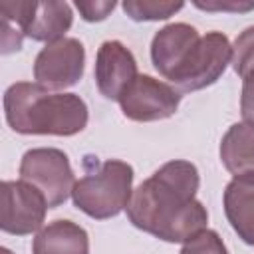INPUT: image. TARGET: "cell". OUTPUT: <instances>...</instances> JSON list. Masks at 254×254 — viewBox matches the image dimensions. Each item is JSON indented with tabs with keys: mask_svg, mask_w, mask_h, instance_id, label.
Wrapping results in <instances>:
<instances>
[{
	"mask_svg": "<svg viewBox=\"0 0 254 254\" xmlns=\"http://www.w3.org/2000/svg\"><path fill=\"white\" fill-rule=\"evenodd\" d=\"M198 169L185 159L159 167L131 194L129 222L165 242H187L206 228V206L196 198Z\"/></svg>",
	"mask_w": 254,
	"mask_h": 254,
	"instance_id": "cell-1",
	"label": "cell"
},
{
	"mask_svg": "<svg viewBox=\"0 0 254 254\" xmlns=\"http://www.w3.org/2000/svg\"><path fill=\"white\" fill-rule=\"evenodd\" d=\"M4 115L20 135L71 137L89 121L87 103L77 93H60L32 81H16L4 91Z\"/></svg>",
	"mask_w": 254,
	"mask_h": 254,
	"instance_id": "cell-2",
	"label": "cell"
},
{
	"mask_svg": "<svg viewBox=\"0 0 254 254\" xmlns=\"http://www.w3.org/2000/svg\"><path fill=\"white\" fill-rule=\"evenodd\" d=\"M133 167L119 159H109L97 171L87 173L71 190L73 204L95 220L113 218L127 210L133 194Z\"/></svg>",
	"mask_w": 254,
	"mask_h": 254,
	"instance_id": "cell-3",
	"label": "cell"
},
{
	"mask_svg": "<svg viewBox=\"0 0 254 254\" xmlns=\"http://www.w3.org/2000/svg\"><path fill=\"white\" fill-rule=\"evenodd\" d=\"M232 58V46L222 32L200 36L181 65L167 79L179 93L204 89L220 79Z\"/></svg>",
	"mask_w": 254,
	"mask_h": 254,
	"instance_id": "cell-4",
	"label": "cell"
},
{
	"mask_svg": "<svg viewBox=\"0 0 254 254\" xmlns=\"http://www.w3.org/2000/svg\"><path fill=\"white\" fill-rule=\"evenodd\" d=\"M20 181L36 187L50 208L62 206L75 187L69 157L56 147H36L24 153L20 161Z\"/></svg>",
	"mask_w": 254,
	"mask_h": 254,
	"instance_id": "cell-5",
	"label": "cell"
},
{
	"mask_svg": "<svg viewBox=\"0 0 254 254\" xmlns=\"http://www.w3.org/2000/svg\"><path fill=\"white\" fill-rule=\"evenodd\" d=\"M85 48L77 38L46 44L34 60V79L50 91H62L83 77Z\"/></svg>",
	"mask_w": 254,
	"mask_h": 254,
	"instance_id": "cell-6",
	"label": "cell"
},
{
	"mask_svg": "<svg viewBox=\"0 0 254 254\" xmlns=\"http://www.w3.org/2000/svg\"><path fill=\"white\" fill-rule=\"evenodd\" d=\"M0 228L6 234L26 236L44 226L48 200L26 181H4L0 187Z\"/></svg>",
	"mask_w": 254,
	"mask_h": 254,
	"instance_id": "cell-7",
	"label": "cell"
},
{
	"mask_svg": "<svg viewBox=\"0 0 254 254\" xmlns=\"http://www.w3.org/2000/svg\"><path fill=\"white\" fill-rule=\"evenodd\" d=\"M181 93L167 81L153 75H137V79L119 97L123 115L137 123L163 121L177 113Z\"/></svg>",
	"mask_w": 254,
	"mask_h": 254,
	"instance_id": "cell-8",
	"label": "cell"
},
{
	"mask_svg": "<svg viewBox=\"0 0 254 254\" xmlns=\"http://www.w3.org/2000/svg\"><path fill=\"white\" fill-rule=\"evenodd\" d=\"M95 85L105 99L119 101L123 91L137 79V60L119 40H107L95 56Z\"/></svg>",
	"mask_w": 254,
	"mask_h": 254,
	"instance_id": "cell-9",
	"label": "cell"
},
{
	"mask_svg": "<svg viewBox=\"0 0 254 254\" xmlns=\"http://www.w3.org/2000/svg\"><path fill=\"white\" fill-rule=\"evenodd\" d=\"M200 40V34L194 26L187 22H173L161 28L151 42V62L153 67L169 79L171 73L181 65L187 54Z\"/></svg>",
	"mask_w": 254,
	"mask_h": 254,
	"instance_id": "cell-10",
	"label": "cell"
},
{
	"mask_svg": "<svg viewBox=\"0 0 254 254\" xmlns=\"http://www.w3.org/2000/svg\"><path fill=\"white\" fill-rule=\"evenodd\" d=\"M222 206L238 238L254 246V173L232 177L224 189Z\"/></svg>",
	"mask_w": 254,
	"mask_h": 254,
	"instance_id": "cell-11",
	"label": "cell"
},
{
	"mask_svg": "<svg viewBox=\"0 0 254 254\" xmlns=\"http://www.w3.org/2000/svg\"><path fill=\"white\" fill-rule=\"evenodd\" d=\"M32 254H89L87 230L73 220L48 222L36 232Z\"/></svg>",
	"mask_w": 254,
	"mask_h": 254,
	"instance_id": "cell-12",
	"label": "cell"
},
{
	"mask_svg": "<svg viewBox=\"0 0 254 254\" xmlns=\"http://www.w3.org/2000/svg\"><path fill=\"white\" fill-rule=\"evenodd\" d=\"M73 24V12L67 2L60 0H44L36 2L32 14L26 22L24 36L32 38L34 42H46L52 44L56 40L65 38V32Z\"/></svg>",
	"mask_w": 254,
	"mask_h": 254,
	"instance_id": "cell-13",
	"label": "cell"
},
{
	"mask_svg": "<svg viewBox=\"0 0 254 254\" xmlns=\"http://www.w3.org/2000/svg\"><path fill=\"white\" fill-rule=\"evenodd\" d=\"M220 161L230 175L254 173V123L240 121L228 127L220 141Z\"/></svg>",
	"mask_w": 254,
	"mask_h": 254,
	"instance_id": "cell-14",
	"label": "cell"
},
{
	"mask_svg": "<svg viewBox=\"0 0 254 254\" xmlns=\"http://www.w3.org/2000/svg\"><path fill=\"white\" fill-rule=\"evenodd\" d=\"M34 0H12L0 2V20H2V54H12L22 50V40L26 22L32 14Z\"/></svg>",
	"mask_w": 254,
	"mask_h": 254,
	"instance_id": "cell-15",
	"label": "cell"
},
{
	"mask_svg": "<svg viewBox=\"0 0 254 254\" xmlns=\"http://www.w3.org/2000/svg\"><path fill=\"white\" fill-rule=\"evenodd\" d=\"M183 2H167V0H125L123 12L135 22H157L175 16L183 10Z\"/></svg>",
	"mask_w": 254,
	"mask_h": 254,
	"instance_id": "cell-16",
	"label": "cell"
},
{
	"mask_svg": "<svg viewBox=\"0 0 254 254\" xmlns=\"http://www.w3.org/2000/svg\"><path fill=\"white\" fill-rule=\"evenodd\" d=\"M230 64L240 77H246L254 71V26H248L236 36L232 44Z\"/></svg>",
	"mask_w": 254,
	"mask_h": 254,
	"instance_id": "cell-17",
	"label": "cell"
},
{
	"mask_svg": "<svg viewBox=\"0 0 254 254\" xmlns=\"http://www.w3.org/2000/svg\"><path fill=\"white\" fill-rule=\"evenodd\" d=\"M181 254H228V250L218 232L204 228L190 236L187 242H183Z\"/></svg>",
	"mask_w": 254,
	"mask_h": 254,
	"instance_id": "cell-18",
	"label": "cell"
},
{
	"mask_svg": "<svg viewBox=\"0 0 254 254\" xmlns=\"http://www.w3.org/2000/svg\"><path fill=\"white\" fill-rule=\"evenodd\" d=\"M115 0H77L75 8L79 10L85 22H101L115 10Z\"/></svg>",
	"mask_w": 254,
	"mask_h": 254,
	"instance_id": "cell-19",
	"label": "cell"
},
{
	"mask_svg": "<svg viewBox=\"0 0 254 254\" xmlns=\"http://www.w3.org/2000/svg\"><path fill=\"white\" fill-rule=\"evenodd\" d=\"M196 8L206 12H250L254 10V0H194Z\"/></svg>",
	"mask_w": 254,
	"mask_h": 254,
	"instance_id": "cell-20",
	"label": "cell"
},
{
	"mask_svg": "<svg viewBox=\"0 0 254 254\" xmlns=\"http://www.w3.org/2000/svg\"><path fill=\"white\" fill-rule=\"evenodd\" d=\"M240 113L244 121L254 123V71L242 77V91H240Z\"/></svg>",
	"mask_w": 254,
	"mask_h": 254,
	"instance_id": "cell-21",
	"label": "cell"
},
{
	"mask_svg": "<svg viewBox=\"0 0 254 254\" xmlns=\"http://www.w3.org/2000/svg\"><path fill=\"white\" fill-rule=\"evenodd\" d=\"M0 254H12V252H10L8 248H4V246H2V248H0Z\"/></svg>",
	"mask_w": 254,
	"mask_h": 254,
	"instance_id": "cell-22",
	"label": "cell"
}]
</instances>
